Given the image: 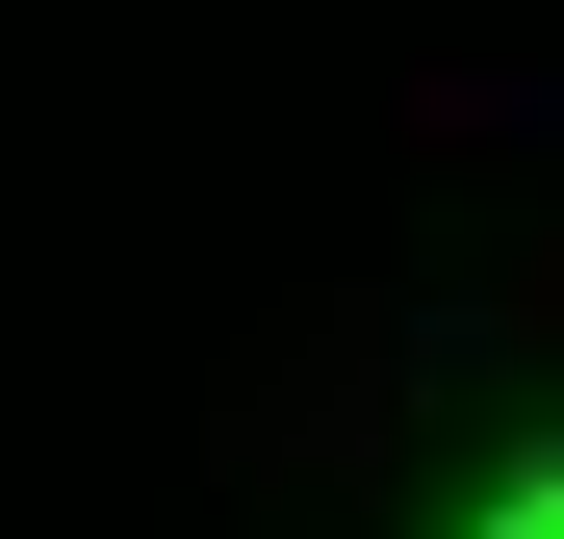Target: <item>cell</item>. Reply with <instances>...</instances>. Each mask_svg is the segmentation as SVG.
I'll list each match as a JSON object with an SVG mask.
<instances>
[{"label": "cell", "instance_id": "6da1fadb", "mask_svg": "<svg viewBox=\"0 0 564 539\" xmlns=\"http://www.w3.org/2000/svg\"><path fill=\"white\" fill-rule=\"evenodd\" d=\"M488 334H539V359H564V231H539V257H513V309H488Z\"/></svg>", "mask_w": 564, "mask_h": 539}]
</instances>
